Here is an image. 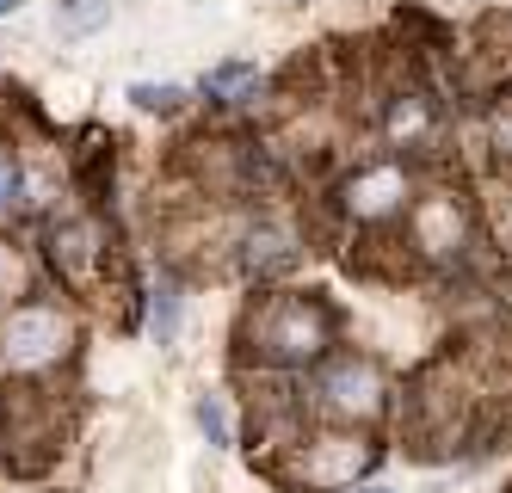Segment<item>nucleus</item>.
Returning <instances> with one entry per match:
<instances>
[{"label": "nucleus", "instance_id": "1", "mask_svg": "<svg viewBox=\"0 0 512 493\" xmlns=\"http://www.w3.org/2000/svg\"><path fill=\"white\" fill-rule=\"evenodd\" d=\"M334 333L340 315L327 296H303V290H278L260 296L253 309L241 315V364H260V370H309L321 358H334Z\"/></svg>", "mask_w": 512, "mask_h": 493}, {"label": "nucleus", "instance_id": "2", "mask_svg": "<svg viewBox=\"0 0 512 493\" xmlns=\"http://www.w3.org/2000/svg\"><path fill=\"white\" fill-rule=\"evenodd\" d=\"M303 407H315L321 420H334L346 432L377 426L383 413H389V376H383L377 358H358V352L321 358L315 364V383L303 389Z\"/></svg>", "mask_w": 512, "mask_h": 493}, {"label": "nucleus", "instance_id": "3", "mask_svg": "<svg viewBox=\"0 0 512 493\" xmlns=\"http://www.w3.org/2000/svg\"><path fill=\"white\" fill-rule=\"evenodd\" d=\"M75 358V315L62 302H13L0 315V364L13 376H44Z\"/></svg>", "mask_w": 512, "mask_h": 493}, {"label": "nucleus", "instance_id": "4", "mask_svg": "<svg viewBox=\"0 0 512 493\" xmlns=\"http://www.w3.org/2000/svg\"><path fill=\"white\" fill-rule=\"evenodd\" d=\"M414 192H420V185H414V173L401 161H358L334 192H327V210L358 222V229H389V222L408 216Z\"/></svg>", "mask_w": 512, "mask_h": 493}, {"label": "nucleus", "instance_id": "5", "mask_svg": "<svg viewBox=\"0 0 512 493\" xmlns=\"http://www.w3.org/2000/svg\"><path fill=\"white\" fill-rule=\"evenodd\" d=\"M401 229H408L414 259H438V265H457V259L475 247V216H469V198H463V192H451V185L414 192L408 216H401Z\"/></svg>", "mask_w": 512, "mask_h": 493}, {"label": "nucleus", "instance_id": "6", "mask_svg": "<svg viewBox=\"0 0 512 493\" xmlns=\"http://www.w3.org/2000/svg\"><path fill=\"white\" fill-rule=\"evenodd\" d=\"M377 463V444L364 432H309L297 438V457H290V481L303 493H352L358 475Z\"/></svg>", "mask_w": 512, "mask_h": 493}, {"label": "nucleus", "instance_id": "7", "mask_svg": "<svg viewBox=\"0 0 512 493\" xmlns=\"http://www.w3.org/2000/svg\"><path fill=\"white\" fill-rule=\"evenodd\" d=\"M50 272L62 278V290H99V278L112 272V247H105V229L93 216H62L50 222Z\"/></svg>", "mask_w": 512, "mask_h": 493}, {"label": "nucleus", "instance_id": "8", "mask_svg": "<svg viewBox=\"0 0 512 493\" xmlns=\"http://www.w3.org/2000/svg\"><path fill=\"white\" fill-rule=\"evenodd\" d=\"M377 130H383L389 148H408V155L432 148L438 130H445L432 87H426V81H389V87L377 93Z\"/></svg>", "mask_w": 512, "mask_h": 493}, {"label": "nucleus", "instance_id": "9", "mask_svg": "<svg viewBox=\"0 0 512 493\" xmlns=\"http://www.w3.org/2000/svg\"><path fill=\"white\" fill-rule=\"evenodd\" d=\"M297 259H303L297 235H290L284 222H272V216H260L253 229L235 235V265H241L253 284H278L284 272H297Z\"/></svg>", "mask_w": 512, "mask_h": 493}, {"label": "nucleus", "instance_id": "10", "mask_svg": "<svg viewBox=\"0 0 512 493\" xmlns=\"http://www.w3.org/2000/svg\"><path fill=\"white\" fill-rule=\"evenodd\" d=\"M198 93L210 105H253V99L266 93V81H260V68H253V62H216L198 81Z\"/></svg>", "mask_w": 512, "mask_h": 493}, {"label": "nucleus", "instance_id": "11", "mask_svg": "<svg viewBox=\"0 0 512 493\" xmlns=\"http://www.w3.org/2000/svg\"><path fill=\"white\" fill-rule=\"evenodd\" d=\"M25 296H31V265H25L19 247L0 241V315H7L13 302H25Z\"/></svg>", "mask_w": 512, "mask_h": 493}, {"label": "nucleus", "instance_id": "12", "mask_svg": "<svg viewBox=\"0 0 512 493\" xmlns=\"http://www.w3.org/2000/svg\"><path fill=\"white\" fill-rule=\"evenodd\" d=\"M130 105H136V111H155V118H173V111L186 105V87H155V81H136V87H130Z\"/></svg>", "mask_w": 512, "mask_h": 493}, {"label": "nucleus", "instance_id": "13", "mask_svg": "<svg viewBox=\"0 0 512 493\" xmlns=\"http://www.w3.org/2000/svg\"><path fill=\"white\" fill-rule=\"evenodd\" d=\"M105 13H112V0H62L56 7L62 31H93V25H105Z\"/></svg>", "mask_w": 512, "mask_h": 493}, {"label": "nucleus", "instance_id": "14", "mask_svg": "<svg viewBox=\"0 0 512 493\" xmlns=\"http://www.w3.org/2000/svg\"><path fill=\"white\" fill-rule=\"evenodd\" d=\"M198 426H204V438H210V444H235V426H229L223 395H204V401H198Z\"/></svg>", "mask_w": 512, "mask_h": 493}, {"label": "nucleus", "instance_id": "15", "mask_svg": "<svg viewBox=\"0 0 512 493\" xmlns=\"http://www.w3.org/2000/svg\"><path fill=\"white\" fill-rule=\"evenodd\" d=\"M19 185H25V179H19V161L7 155V148H0V222H7V216L25 204V192H19Z\"/></svg>", "mask_w": 512, "mask_h": 493}, {"label": "nucleus", "instance_id": "16", "mask_svg": "<svg viewBox=\"0 0 512 493\" xmlns=\"http://www.w3.org/2000/svg\"><path fill=\"white\" fill-rule=\"evenodd\" d=\"M149 327H155L161 339H173V327H179V290H173V284H161V290H155V309H149Z\"/></svg>", "mask_w": 512, "mask_h": 493}, {"label": "nucleus", "instance_id": "17", "mask_svg": "<svg viewBox=\"0 0 512 493\" xmlns=\"http://www.w3.org/2000/svg\"><path fill=\"white\" fill-rule=\"evenodd\" d=\"M500 155L512 161V118H500Z\"/></svg>", "mask_w": 512, "mask_h": 493}, {"label": "nucleus", "instance_id": "18", "mask_svg": "<svg viewBox=\"0 0 512 493\" xmlns=\"http://www.w3.org/2000/svg\"><path fill=\"white\" fill-rule=\"evenodd\" d=\"M352 493H395V487H383V481H364V487H352Z\"/></svg>", "mask_w": 512, "mask_h": 493}, {"label": "nucleus", "instance_id": "19", "mask_svg": "<svg viewBox=\"0 0 512 493\" xmlns=\"http://www.w3.org/2000/svg\"><path fill=\"white\" fill-rule=\"evenodd\" d=\"M13 7H19V0H0V19H7V13H13Z\"/></svg>", "mask_w": 512, "mask_h": 493}]
</instances>
